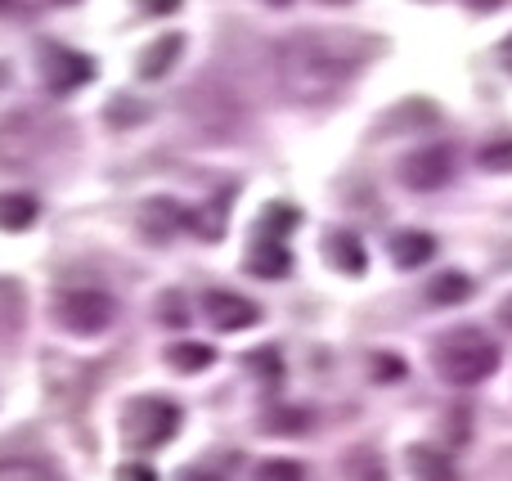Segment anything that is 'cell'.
<instances>
[{
  "instance_id": "6da1fadb",
  "label": "cell",
  "mask_w": 512,
  "mask_h": 481,
  "mask_svg": "<svg viewBox=\"0 0 512 481\" xmlns=\"http://www.w3.org/2000/svg\"><path fill=\"white\" fill-rule=\"evenodd\" d=\"M360 54L346 50L342 36L292 32L274 45V86L297 108H324L351 86Z\"/></svg>"
},
{
  "instance_id": "7a4b0ae2",
  "label": "cell",
  "mask_w": 512,
  "mask_h": 481,
  "mask_svg": "<svg viewBox=\"0 0 512 481\" xmlns=\"http://www.w3.org/2000/svg\"><path fill=\"white\" fill-rule=\"evenodd\" d=\"M499 342L490 338L481 324H463V329H450L436 338L432 347V365L436 374L445 378L450 387H477L486 383L490 374L499 369Z\"/></svg>"
},
{
  "instance_id": "3957f363",
  "label": "cell",
  "mask_w": 512,
  "mask_h": 481,
  "mask_svg": "<svg viewBox=\"0 0 512 481\" xmlns=\"http://www.w3.org/2000/svg\"><path fill=\"white\" fill-rule=\"evenodd\" d=\"M68 140V126L59 117H45L36 108L9 113L0 122V167H27V162L45 158L54 144Z\"/></svg>"
},
{
  "instance_id": "277c9868",
  "label": "cell",
  "mask_w": 512,
  "mask_h": 481,
  "mask_svg": "<svg viewBox=\"0 0 512 481\" xmlns=\"http://www.w3.org/2000/svg\"><path fill=\"white\" fill-rule=\"evenodd\" d=\"M54 320H59V329L72 333V338H99V333L113 329L117 302L104 288H68V293H59V302H54Z\"/></svg>"
},
{
  "instance_id": "5b68a950",
  "label": "cell",
  "mask_w": 512,
  "mask_h": 481,
  "mask_svg": "<svg viewBox=\"0 0 512 481\" xmlns=\"http://www.w3.org/2000/svg\"><path fill=\"white\" fill-rule=\"evenodd\" d=\"M122 432L135 450H158L180 432V405L167 396H140L122 414Z\"/></svg>"
},
{
  "instance_id": "8992f818",
  "label": "cell",
  "mask_w": 512,
  "mask_h": 481,
  "mask_svg": "<svg viewBox=\"0 0 512 481\" xmlns=\"http://www.w3.org/2000/svg\"><path fill=\"white\" fill-rule=\"evenodd\" d=\"M459 171V153L454 144H423V149H409L400 162V180H405L414 194H436L445 189Z\"/></svg>"
},
{
  "instance_id": "52a82bcc",
  "label": "cell",
  "mask_w": 512,
  "mask_h": 481,
  "mask_svg": "<svg viewBox=\"0 0 512 481\" xmlns=\"http://www.w3.org/2000/svg\"><path fill=\"white\" fill-rule=\"evenodd\" d=\"M185 108H189V122L203 126L207 135H234L243 122L239 99H234L225 86H216V81H203L198 90H189Z\"/></svg>"
},
{
  "instance_id": "ba28073f",
  "label": "cell",
  "mask_w": 512,
  "mask_h": 481,
  "mask_svg": "<svg viewBox=\"0 0 512 481\" xmlns=\"http://www.w3.org/2000/svg\"><path fill=\"white\" fill-rule=\"evenodd\" d=\"M36 63H41V77L54 95H72V90H81L86 81H95V59H86V54L72 50V45H54V41L41 45Z\"/></svg>"
},
{
  "instance_id": "9c48e42d",
  "label": "cell",
  "mask_w": 512,
  "mask_h": 481,
  "mask_svg": "<svg viewBox=\"0 0 512 481\" xmlns=\"http://www.w3.org/2000/svg\"><path fill=\"white\" fill-rule=\"evenodd\" d=\"M203 311H207V320H212V329H221V333H243L261 320V306H256L252 297L225 293V288L203 297Z\"/></svg>"
},
{
  "instance_id": "30bf717a",
  "label": "cell",
  "mask_w": 512,
  "mask_h": 481,
  "mask_svg": "<svg viewBox=\"0 0 512 481\" xmlns=\"http://www.w3.org/2000/svg\"><path fill=\"white\" fill-rule=\"evenodd\" d=\"M328 261H333V270H342V275H364L369 270V252H364V239L351 230H333L324 243Z\"/></svg>"
},
{
  "instance_id": "8fae6325",
  "label": "cell",
  "mask_w": 512,
  "mask_h": 481,
  "mask_svg": "<svg viewBox=\"0 0 512 481\" xmlns=\"http://www.w3.org/2000/svg\"><path fill=\"white\" fill-rule=\"evenodd\" d=\"M409 473H414V481H459L454 459L441 446H427V441L409 446Z\"/></svg>"
},
{
  "instance_id": "7c38bea8",
  "label": "cell",
  "mask_w": 512,
  "mask_h": 481,
  "mask_svg": "<svg viewBox=\"0 0 512 481\" xmlns=\"http://www.w3.org/2000/svg\"><path fill=\"white\" fill-rule=\"evenodd\" d=\"M27 320V297H23V284L18 279H0V347L18 338Z\"/></svg>"
},
{
  "instance_id": "4fadbf2b",
  "label": "cell",
  "mask_w": 512,
  "mask_h": 481,
  "mask_svg": "<svg viewBox=\"0 0 512 481\" xmlns=\"http://www.w3.org/2000/svg\"><path fill=\"white\" fill-rule=\"evenodd\" d=\"M391 257H396L400 270H418V266H427V261L436 257V239L432 234H423V230H405V234L391 239Z\"/></svg>"
},
{
  "instance_id": "5bb4252c",
  "label": "cell",
  "mask_w": 512,
  "mask_h": 481,
  "mask_svg": "<svg viewBox=\"0 0 512 481\" xmlns=\"http://www.w3.org/2000/svg\"><path fill=\"white\" fill-rule=\"evenodd\" d=\"M180 50H185V36H162V41H153L149 50L140 54V77L144 81H158V77H167L171 72V63L180 59Z\"/></svg>"
},
{
  "instance_id": "9a60e30c",
  "label": "cell",
  "mask_w": 512,
  "mask_h": 481,
  "mask_svg": "<svg viewBox=\"0 0 512 481\" xmlns=\"http://www.w3.org/2000/svg\"><path fill=\"white\" fill-rule=\"evenodd\" d=\"M36 216H41V207H36L32 194H23V189L0 194V230H32Z\"/></svg>"
},
{
  "instance_id": "2e32d148",
  "label": "cell",
  "mask_w": 512,
  "mask_h": 481,
  "mask_svg": "<svg viewBox=\"0 0 512 481\" xmlns=\"http://www.w3.org/2000/svg\"><path fill=\"white\" fill-rule=\"evenodd\" d=\"M248 270L256 279H283L292 270V257H288V248H283L279 239H265V243H256L252 248Z\"/></svg>"
},
{
  "instance_id": "e0dca14e",
  "label": "cell",
  "mask_w": 512,
  "mask_h": 481,
  "mask_svg": "<svg viewBox=\"0 0 512 481\" xmlns=\"http://www.w3.org/2000/svg\"><path fill=\"white\" fill-rule=\"evenodd\" d=\"M427 297H432V306H459L472 297V279L463 270H445V275H436L427 284Z\"/></svg>"
},
{
  "instance_id": "ac0fdd59",
  "label": "cell",
  "mask_w": 512,
  "mask_h": 481,
  "mask_svg": "<svg viewBox=\"0 0 512 481\" xmlns=\"http://www.w3.org/2000/svg\"><path fill=\"white\" fill-rule=\"evenodd\" d=\"M167 360L180 374H203V369L216 365V351L207 347V342H176V347L167 351Z\"/></svg>"
},
{
  "instance_id": "d6986e66",
  "label": "cell",
  "mask_w": 512,
  "mask_h": 481,
  "mask_svg": "<svg viewBox=\"0 0 512 481\" xmlns=\"http://www.w3.org/2000/svg\"><path fill=\"white\" fill-rule=\"evenodd\" d=\"M342 468H346V481H387V464H382V455L369 446L351 450V455L342 459Z\"/></svg>"
},
{
  "instance_id": "ffe728a7",
  "label": "cell",
  "mask_w": 512,
  "mask_h": 481,
  "mask_svg": "<svg viewBox=\"0 0 512 481\" xmlns=\"http://www.w3.org/2000/svg\"><path fill=\"white\" fill-rule=\"evenodd\" d=\"M0 481H59V473H54L45 459H0Z\"/></svg>"
},
{
  "instance_id": "44dd1931",
  "label": "cell",
  "mask_w": 512,
  "mask_h": 481,
  "mask_svg": "<svg viewBox=\"0 0 512 481\" xmlns=\"http://www.w3.org/2000/svg\"><path fill=\"white\" fill-rule=\"evenodd\" d=\"M297 221H301L297 207H288V203H270V207H265V216H261V230H265V239H283V234L297 230Z\"/></svg>"
},
{
  "instance_id": "7402d4cb",
  "label": "cell",
  "mask_w": 512,
  "mask_h": 481,
  "mask_svg": "<svg viewBox=\"0 0 512 481\" xmlns=\"http://www.w3.org/2000/svg\"><path fill=\"white\" fill-rule=\"evenodd\" d=\"M252 481H306V473H301V464H292V459H265L252 473Z\"/></svg>"
},
{
  "instance_id": "603a6c76",
  "label": "cell",
  "mask_w": 512,
  "mask_h": 481,
  "mask_svg": "<svg viewBox=\"0 0 512 481\" xmlns=\"http://www.w3.org/2000/svg\"><path fill=\"white\" fill-rule=\"evenodd\" d=\"M477 162H481V171H512V140H490L477 153Z\"/></svg>"
},
{
  "instance_id": "cb8c5ba5",
  "label": "cell",
  "mask_w": 512,
  "mask_h": 481,
  "mask_svg": "<svg viewBox=\"0 0 512 481\" xmlns=\"http://www.w3.org/2000/svg\"><path fill=\"white\" fill-rule=\"evenodd\" d=\"M369 365H373L369 369L373 383H400V378H405V360H400V356H382V351H378Z\"/></svg>"
},
{
  "instance_id": "d4e9b609",
  "label": "cell",
  "mask_w": 512,
  "mask_h": 481,
  "mask_svg": "<svg viewBox=\"0 0 512 481\" xmlns=\"http://www.w3.org/2000/svg\"><path fill=\"white\" fill-rule=\"evenodd\" d=\"M248 365L256 369L261 378H283V365H279V351H252Z\"/></svg>"
},
{
  "instance_id": "484cf974",
  "label": "cell",
  "mask_w": 512,
  "mask_h": 481,
  "mask_svg": "<svg viewBox=\"0 0 512 481\" xmlns=\"http://www.w3.org/2000/svg\"><path fill=\"white\" fill-rule=\"evenodd\" d=\"M117 481H158V473L149 464H126V468H117Z\"/></svg>"
},
{
  "instance_id": "4316f807",
  "label": "cell",
  "mask_w": 512,
  "mask_h": 481,
  "mask_svg": "<svg viewBox=\"0 0 512 481\" xmlns=\"http://www.w3.org/2000/svg\"><path fill=\"white\" fill-rule=\"evenodd\" d=\"M144 9H149V14H176L180 5H185V0H140Z\"/></svg>"
},
{
  "instance_id": "83f0119b",
  "label": "cell",
  "mask_w": 512,
  "mask_h": 481,
  "mask_svg": "<svg viewBox=\"0 0 512 481\" xmlns=\"http://www.w3.org/2000/svg\"><path fill=\"white\" fill-rule=\"evenodd\" d=\"M495 315H499V324H504V329L512 333V293L504 297V302H499V311H495Z\"/></svg>"
},
{
  "instance_id": "f1b7e54d",
  "label": "cell",
  "mask_w": 512,
  "mask_h": 481,
  "mask_svg": "<svg viewBox=\"0 0 512 481\" xmlns=\"http://www.w3.org/2000/svg\"><path fill=\"white\" fill-rule=\"evenodd\" d=\"M499 63H504V68L512 72V32L504 36V41H499Z\"/></svg>"
},
{
  "instance_id": "f546056e",
  "label": "cell",
  "mask_w": 512,
  "mask_h": 481,
  "mask_svg": "<svg viewBox=\"0 0 512 481\" xmlns=\"http://www.w3.org/2000/svg\"><path fill=\"white\" fill-rule=\"evenodd\" d=\"M472 9H499V5H508V0H468Z\"/></svg>"
},
{
  "instance_id": "4dcf8cb0",
  "label": "cell",
  "mask_w": 512,
  "mask_h": 481,
  "mask_svg": "<svg viewBox=\"0 0 512 481\" xmlns=\"http://www.w3.org/2000/svg\"><path fill=\"white\" fill-rule=\"evenodd\" d=\"M185 481H216V477H207V473H189Z\"/></svg>"
},
{
  "instance_id": "1f68e13d",
  "label": "cell",
  "mask_w": 512,
  "mask_h": 481,
  "mask_svg": "<svg viewBox=\"0 0 512 481\" xmlns=\"http://www.w3.org/2000/svg\"><path fill=\"white\" fill-rule=\"evenodd\" d=\"M504 468H508V473H512V450H508V455H504Z\"/></svg>"
},
{
  "instance_id": "d6a6232c",
  "label": "cell",
  "mask_w": 512,
  "mask_h": 481,
  "mask_svg": "<svg viewBox=\"0 0 512 481\" xmlns=\"http://www.w3.org/2000/svg\"><path fill=\"white\" fill-rule=\"evenodd\" d=\"M265 5H292V0H265Z\"/></svg>"
},
{
  "instance_id": "836d02e7",
  "label": "cell",
  "mask_w": 512,
  "mask_h": 481,
  "mask_svg": "<svg viewBox=\"0 0 512 481\" xmlns=\"http://www.w3.org/2000/svg\"><path fill=\"white\" fill-rule=\"evenodd\" d=\"M5 5H9V0H0V9H5Z\"/></svg>"
}]
</instances>
